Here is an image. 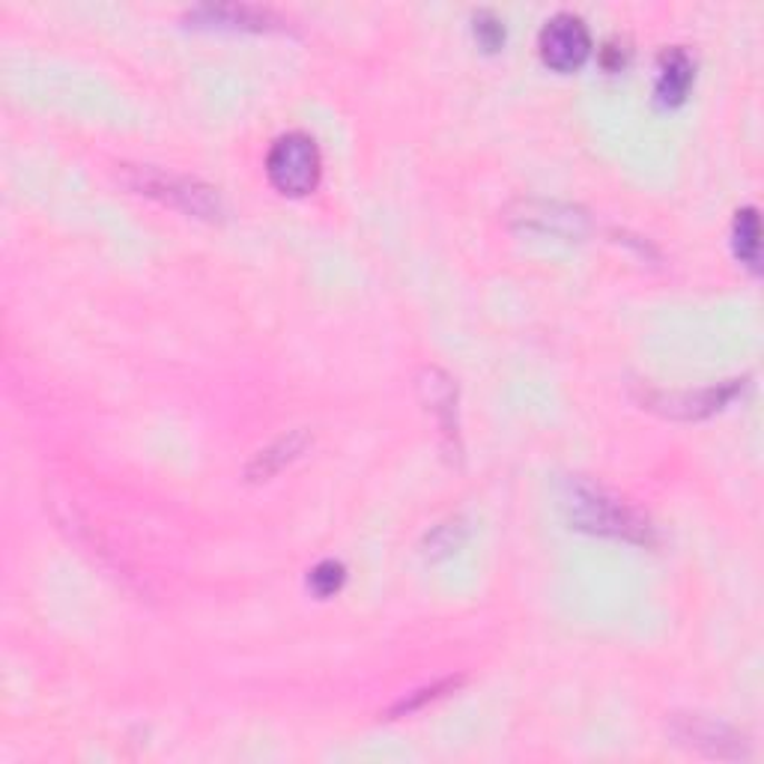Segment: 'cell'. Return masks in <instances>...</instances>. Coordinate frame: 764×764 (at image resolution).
Masks as SVG:
<instances>
[{"instance_id":"obj_1","label":"cell","mask_w":764,"mask_h":764,"mask_svg":"<svg viewBox=\"0 0 764 764\" xmlns=\"http://www.w3.org/2000/svg\"><path fill=\"white\" fill-rule=\"evenodd\" d=\"M565 508H568L570 522L577 529L613 535V538H625V541H648L652 538L648 520H643L618 496L606 493L604 487L588 484V481H570Z\"/></svg>"},{"instance_id":"obj_2","label":"cell","mask_w":764,"mask_h":764,"mask_svg":"<svg viewBox=\"0 0 764 764\" xmlns=\"http://www.w3.org/2000/svg\"><path fill=\"white\" fill-rule=\"evenodd\" d=\"M266 174L270 183L281 195L302 197L311 195L323 174V159L311 135L305 131H287L272 144L266 156Z\"/></svg>"},{"instance_id":"obj_3","label":"cell","mask_w":764,"mask_h":764,"mask_svg":"<svg viewBox=\"0 0 764 764\" xmlns=\"http://www.w3.org/2000/svg\"><path fill=\"white\" fill-rule=\"evenodd\" d=\"M538 48H541L543 63L550 66V69H556V72H574L591 55V37H588L586 21L574 16V12L552 16L543 25Z\"/></svg>"},{"instance_id":"obj_4","label":"cell","mask_w":764,"mask_h":764,"mask_svg":"<svg viewBox=\"0 0 764 764\" xmlns=\"http://www.w3.org/2000/svg\"><path fill=\"white\" fill-rule=\"evenodd\" d=\"M138 188H144L147 195L174 200L195 215L218 213V197L213 195V188L197 186L192 179L170 177V174H159V170H138Z\"/></svg>"},{"instance_id":"obj_5","label":"cell","mask_w":764,"mask_h":764,"mask_svg":"<svg viewBox=\"0 0 764 764\" xmlns=\"http://www.w3.org/2000/svg\"><path fill=\"white\" fill-rule=\"evenodd\" d=\"M741 389H744V382L735 380L726 382V385H717V389H702V392L693 394H660L657 407H663V412H669V415H678V419H699V415H711L719 407H726Z\"/></svg>"},{"instance_id":"obj_6","label":"cell","mask_w":764,"mask_h":764,"mask_svg":"<svg viewBox=\"0 0 764 764\" xmlns=\"http://www.w3.org/2000/svg\"><path fill=\"white\" fill-rule=\"evenodd\" d=\"M693 85V63L690 57L680 48H672L663 55L660 78H657V102L666 108H675L687 99V90Z\"/></svg>"},{"instance_id":"obj_7","label":"cell","mask_w":764,"mask_h":764,"mask_svg":"<svg viewBox=\"0 0 764 764\" xmlns=\"http://www.w3.org/2000/svg\"><path fill=\"white\" fill-rule=\"evenodd\" d=\"M197 25H213V28H270L272 12L254 10V7H204L192 12Z\"/></svg>"},{"instance_id":"obj_8","label":"cell","mask_w":764,"mask_h":764,"mask_svg":"<svg viewBox=\"0 0 764 764\" xmlns=\"http://www.w3.org/2000/svg\"><path fill=\"white\" fill-rule=\"evenodd\" d=\"M675 732H678V737L693 741L696 746H708L714 755H726V750H723L726 744L741 746L737 744L741 737H737L735 732H728L726 726H717V723H708V719H699V717H684Z\"/></svg>"},{"instance_id":"obj_9","label":"cell","mask_w":764,"mask_h":764,"mask_svg":"<svg viewBox=\"0 0 764 764\" xmlns=\"http://www.w3.org/2000/svg\"><path fill=\"white\" fill-rule=\"evenodd\" d=\"M758 239H762L758 215H755L753 206H746L735 218V254L753 270H758V248H762Z\"/></svg>"},{"instance_id":"obj_10","label":"cell","mask_w":764,"mask_h":764,"mask_svg":"<svg viewBox=\"0 0 764 764\" xmlns=\"http://www.w3.org/2000/svg\"><path fill=\"white\" fill-rule=\"evenodd\" d=\"M305 448V433H296V437L290 439H281L278 445L266 448V451H261V457L254 460V467L248 476L252 478H266L272 476V472H278L287 460H293V457L298 454Z\"/></svg>"},{"instance_id":"obj_11","label":"cell","mask_w":764,"mask_h":764,"mask_svg":"<svg viewBox=\"0 0 764 764\" xmlns=\"http://www.w3.org/2000/svg\"><path fill=\"white\" fill-rule=\"evenodd\" d=\"M344 577H346V570L341 561H320L317 568L311 570L308 586L314 588V595L329 597V595H335L337 588L344 586Z\"/></svg>"},{"instance_id":"obj_12","label":"cell","mask_w":764,"mask_h":764,"mask_svg":"<svg viewBox=\"0 0 764 764\" xmlns=\"http://www.w3.org/2000/svg\"><path fill=\"white\" fill-rule=\"evenodd\" d=\"M476 37L481 39V46L496 51V48L502 46V39H505L502 21L496 19L493 12H481V16H476Z\"/></svg>"}]
</instances>
